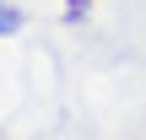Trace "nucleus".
Wrapping results in <instances>:
<instances>
[{"label": "nucleus", "mask_w": 146, "mask_h": 140, "mask_svg": "<svg viewBox=\"0 0 146 140\" xmlns=\"http://www.w3.org/2000/svg\"><path fill=\"white\" fill-rule=\"evenodd\" d=\"M87 16V0H65V22H81Z\"/></svg>", "instance_id": "f03ea898"}, {"label": "nucleus", "mask_w": 146, "mask_h": 140, "mask_svg": "<svg viewBox=\"0 0 146 140\" xmlns=\"http://www.w3.org/2000/svg\"><path fill=\"white\" fill-rule=\"evenodd\" d=\"M0 32H22V11H11V5H0Z\"/></svg>", "instance_id": "f257e3e1"}]
</instances>
